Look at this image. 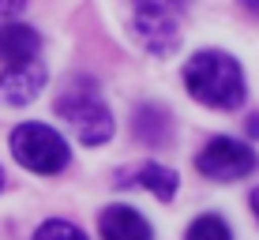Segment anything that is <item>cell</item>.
Listing matches in <instances>:
<instances>
[{"mask_svg":"<svg viewBox=\"0 0 259 240\" xmlns=\"http://www.w3.org/2000/svg\"><path fill=\"white\" fill-rule=\"evenodd\" d=\"M46 68L38 64V60H30V64H12L4 75H0V102L4 105H30L34 98L41 94V86H46Z\"/></svg>","mask_w":259,"mask_h":240,"instance_id":"5b68a950","label":"cell"},{"mask_svg":"<svg viewBox=\"0 0 259 240\" xmlns=\"http://www.w3.org/2000/svg\"><path fill=\"white\" fill-rule=\"evenodd\" d=\"M184 240H233V233H229V225L218 214H203L188 225V236Z\"/></svg>","mask_w":259,"mask_h":240,"instance_id":"8fae6325","label":"cell"},{"mask_svg":"<svg viewBox=\"0 0 259 240\" xmlns=\"http://www.w3.org/2000/svg\"><path fill=\"white\" fill-rule=\"evenodd\" d=\"M41 49L38 30H30L26 23H4L0 26V60L8 68L12 64H30Z\"/></svg>","mask_w":259,"mask_h":240,"instance_id":"ba28073f","label":"cell"},{"mask_svg":"<svg viewBox=\"0 0 259 240\" xmlns=\"http://www.w3.org/2000/svg\"><path fill=\"white\" fill-rule=\"evenodd\" d=\"M184 86L210 109H237L244 102V72L229 53L203 49L184 64Z\"/></svg>","mask_w":259,"mask_h":240,"instance_id":"6da1fadb","label":"cell"},{"mask_svg":"<svg viewBox=\"0 0 259 240\" xmlns=\"http://www.w3.org/2000/svg\"><path fill=\"white\" fill-rule=\"evenodd\" d=\"M169 128H173V120H169L165 109H158V105H139V109H136V135L147 147L169 143V135H173Z\"/></svg>","mask_w":259,"mask_h":240,"instance_id":"30bf717a","label":"cell"},{"mask_svg":"<svg viewBox=\"0 0 259 240\" xmlns=\"http://www.w3.org/2000/svg\"><path fill=\"white\" fill-rule=\"evenodd\" d=\"M248 203H252V214H255V218H259V188H255V191H252V199H248Z\"/></svg>","mask_w":259,"mask_h":240,"instance_id":"9a60e30c","label":"cell"},{"mask_svg":"<svg viewBox=\"0 0 259 240\" xmlns=\"http://www.w3.org/2000/svg\"><path fill=\"white\" fill-rule=\"evenodd\" d=\"M132 184H139L143 191H154L162 203H169L177 195V188H181V176L173 173L169 165H158V162H147V165H139L136 173L128 176Z\"/></svg>","mask_w":259,"mask_h":240,"instance_id":"9c48e42d","label":"cell"},{"mask_svg":"<svg viewBox=\"0 0 259 240\" xmlns=\"http://www.w3.org/2000/svg\"><path fill=\"white\" fill-rule=\"evenodd\" d=\"M240 4H244L248 12H255V15H259V0H240Z\"/></svg>","mask_w":259,"mask_h":240,"instance_id":"2e32d148","label":"cell"},{"mask_svg":"<svg viewBox=\"0 0 259 240\" xmlns=\"http://www.w3.org/2000/svg\"><path fill=\"white\" fill-rule=\"evenodd\" d=\"M248 135H255V139H259V117L248 120Z\"/></svg>","mask_w":259,"mask_h":240,"instance_id":"5bb4252c","label":"cell"},{"mask_svg":"<svg viewBox=\"0 0 259 240\" xmlns=\"http://www.w3.org/2000/svg\"><path fill=\"white\" fill-rule=\"evenodd\" d=\"M34 240H87V233H83V229H75L64 218H49L46 225L34 233Z\"/></svg>","mask_w":259,"mask_h":240,"instance_id":"7c38bea8","label":"cell"},{"mask_svg":"<svg viewBox=\"0 0 259 240\" xmlns=\"http://www.w3.org/2000/svg\"><path fill=\"white\" fill-rule=\"evenodd\" d=\"M0 188H4V173H0Z\"/></svg>","mask_w":259,"mask_h":240,"instance_id":"e0dca14e","label":"cell"},{"mask_svg":"<svg viewBox=\"0 0 259 240\" xmlns=\"http://www.w3.org/2000/svg\"><path fill=\"white\" fill-rule=\"evenodd\" d=\"M188 0H136V8L143 12H181Z\"/></svg>","mask_w":259,"mask_h":240,"instance_id":"4fadbf2b","label":"cell"},{"mask_svg":"<svg viewBox=\"0 0 259 240\" xmlns=\"http://www.w3.org/2000/svg\"><path fill=\"white\" fill-rule=\"evenodd\" d=\"M255 165H259L255 150L237 143V139H229V135L210 139V143L199 150V158H195V169H199L207 180H222V184L255 173Z\"/></svg>","mask_w":259,"mask_h":240,"instance_id":"277c9868","label":"cell"},{"mask_svg":"<svg viewBox=\"0 0 259 240\" xmlns=\"http://www.w3.org/2000/svg\"><path fill=\"white\" fill-rule=\"evenodd\" d=\"M8 143H12L15 162H19L23 169H30V173H41V176L60 173V169L68 165V158H71L64 135H60V131H53L49 124H41V120L19 124V128L12 131V139H8Z\"/></svg>","mask_w":259,"mask_h":240,"instance_id":"7a4b0ae2","label":"cell"},{"mask_svg":"<svg viewBox=\"0 0 259 240\" xmlns=\"http://www.w3.org/2000/svg\"><path fill=\"white\" fill-rule=\"evenodd\" d=\"M53 109H57V117H64L71 128H75V135L83 139L87 147H102V143L113 139L109 109H105V102L87 83H71L68 90L53 102Z\"/></svg>","mask_w":259,"mask_h":240,"instance_id":"3957f363","label":"cell"},{"mask_svg":"<svg viewBox=\"0 0 259 240\" xmlns=\"http://www.w3.org/2000/svg\"><path fill=\"white\" fill-rule=\"evenodd\" d=\"M136 34L143 38V45L154 53V57H169V53L181 45V26H177L173 12H143L139 8Z\"/></svg>","mask_w":259,"mask_h":240,"instance_id":"8992f818","label":"cell"},{"mask_svg":"<svg viewBox=\"0 0 259 240\" xmlns=\"http://www.w3.org/2000/svg\"><path fill=\"white\" fill-rule=\"evenodd\" d=\"M98 229H102V240H154L147 218L132 207H105Z\"/></svg>","mask_w":259,"mask_h":240,"instance_id":"52a82bcc","label":"cell"}]
</instances>
